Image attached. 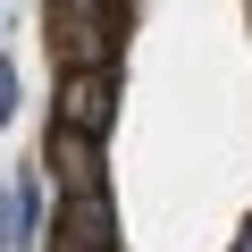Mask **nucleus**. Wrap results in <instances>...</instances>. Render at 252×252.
<instances>
[{"instance_id":"obj_3","label":"nucleus","mask_w":252,"mask_h":252,"mask_svg":"<svg viewBox=\"0 0 252 252\" xmlns=\"http://www.w3.org/2000/svg\"><path fill=\"white\" fill-rule=\"evenodd\" d=\"M59 252H118V210H109V193H67V210H59Z\"/></svg>"},{"instance_id":"obj_1","label":"nucleus","mask_w":252,"mask_h":252,"mask_svg":"<svg viewBox=\"0 0 252 252\" xmlns=\"http://www.w3.org/2000/svg\"><path fill=\"white\" fill-rule=\"evenodd\" d=\"M51 42H59L67 76L118 67V9H109V0H51Z\"/></svg>"},{"instance_id":"obj_5","label":"nucleus","mask_w":252,"mask_h":252,"mask_svg":"<svg viewBox=\"0 0 252 252\" xmlns=\"http://www.w3.org/2000/svg\"><path fill=\"white\" fill-rule=\"evenodd\" d=\"M17 244H26V202L0 185V252H17Z\"/></svg>"},{"instance_id":"obj_4","label":"nucleus","mask_w":252,"mask_h":252,"mask_svg":"<svg viewBox=\"0 0 252 252\" xmlns=\"http://www.w3.org/2000/svg\"><path fill=\"white\" fill-rule=\"evenodd\" d=\"M51 160H59L67 193H101V143H93V135H59V143H51Z\"/></svg>"},{"instance_id":"obj_2","label":"nucleus","mask_w":252,"mask_h":252,"mask_svg":"<svg viewBox=\"0 0 252 252\" xmlns=\"http://www.w3.org/2000/svg\"><path fill=\"white\" fill-rule=\"evenodd\" d=\"M109 118H118V67H84L59 84V135H109Z\"/></svg>"},{"instance_id":"obj_7","label":"nucleus","mask_w":252,"mask_h":252,"mask_svg":"<svg viewBox=\"0 0 252 252\" xmlns=\"http://www.w3.org/2000/svg\"><path fill=\"white\" fill-rule=\"evenodd\" d=\"M227 252H252V219H244V235H235V244H227Z\"/></svg>"},{"instance_id":"obj_6","label":"nucleus","mask_w":252,"mask_h":252,"mask_svg":"<svg viewBox=\"0 0 252 252\" xmlns=\"http://www.w3.org/2000/svg\"><path fill=\"white\" fill-rule=\"evenodd\" d=\"M9 118H17V67L0 59V126H9Z\"/></svg>"}]
</instances>
